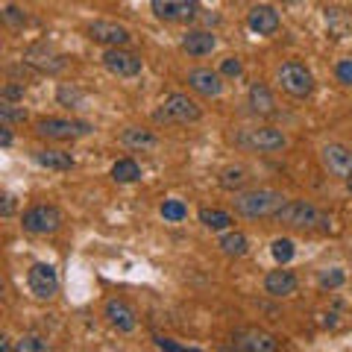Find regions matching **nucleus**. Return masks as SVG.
I'll return each mask as SVG.
<instances>
[{
    "label": "nucleus",
    "instance_id": "f257e3e1",
    "mask_svg": "<svg viewBox=\"0 0 352 352\" xmlns=\"http://www.w3.org/2000/svg\"><path fill=\"white\" fill-rule=\"evenodd\" d=\"M279 220V223H285V226H291V229H329V220L320 208H314L311 203H305V200H288L276 214H273Z\"/></svg>",
    "mask_w": 352,
    "mask_h": 352
},
{
    "label": "nucleus",
    "instance_id": "f03ea898",
    "mask_svg": "<svg viewBox=\"0 0 352 352\" xmlns=\"http://www.w3.org/2000/svg\"><path fill=\"white\" fill-rule=\"evenodd\" d=\"M288 203L279 191H267V188H256V191H244V194H235V212L244 214V217H270L276 214L279 208Z\"/></svg>",
    "mask_w": 352,
    "mask_h": 352
},
{
    "label": "nucleus",
    "instance_id": "7ed1b4c3",
    "mask_svg": "<svg viewBox=\"0 0 352 352\" xmlns=\"http://www.w3.org/2000/svg\"><path fill=\"white\" fill-rule=\"evenodd\" d=\"M200 118H203V109L194 100H188L185 94H168L162 109L153 115L156 124H194V120H200Z\"/></svg>",
    "mask_w": 352,
    "mask_h": 352
},
{
    "label": "nucleus",
    "instance_id": "20e7f679",
    "mask_svg": "<svg viewBox=\"0 0 352 352\" xmlns=\"http://www.w3.org/2000/svg\"><path fill=\"white\" fill-rule=\"evenodd\" d=\"M235 141L241 147L247 150H258V153H276V150H285V144H288V138L282 135L279 129L273 126H258V129H241Z\"/></svg>",
    "mask_w": 352,
    "mask_h": 352
},
{
    "label": "nucleus",
    "instance_id": "39448f33",
    "mask_svg": "<svg viewBox=\"0 0 352 352\" xmlns=\"http://www.w3.org/2000/svg\"><path fill=\"white\" fill-rule=\"evenodd\" d=\"M91 132V124L85 120H65V118H41L36 124V135L53 138V141H71Z\"/></svg>",
    "mask_w": 352,
    "mask_h": 352
},
{
    "label": "nucleus",
    "instance_id": "423d86ee",
    "mask_svg": "<svg viewBox=\"0 0 352 352\" xmlns=\"http://www.w3.org/2000/svg\"><path fill=\"white\" fill-rule=\"evenodd\" d=\"M27 285H30V291H32V296H36V300L47 302V300H53V296H56V291H59V273H56V267H53V264L38 261V264H32V267H30Z\"/></svg>",
    "mask_w": 352,
    "mask_h": 352
},
{
    "label": "nucleus",
    "instance_id": "0eeeda50",
    "mask_svg": "<svg viewBox=\"0 0 352 352\" xmlns=\"http://www.w3.org/2000/svg\"><path fill=\"white\" fill-rule=\"evenodd\" d=\"M279 82L291 97H308L314 91V76L300 62H285L279 68Z\"/></svg>",
    "mask_w": 352,
    "mask_h": 352
},
{
    "label": "nucleus",
    "instance_id": "6e6552de",
    "mask_svg": "<svg viewBox=\"0 0 352 352\" xmlns=\"http://www.w3.org/2000/svg\"><path fill=\"white\" fill-rule=\"evenodd\" d=\"M62 226V212L56 206H32L24 212V229L30 235H50Z\"/></svg>",
    "mask_w": 352,
    "mask_h": 352
},
{
    "label": "nucleus",
    "instance_id": "1a4fd4ad",
    "mask_svg": "<svg viewBox=\"0 0 352 352\" xmlns=\"http://www.w3.org/2000/svg\"><path fill=\"white\" fill-rule=\"evenodd\" d=\"M320 159H323V168L329 173L338 176V179H344L352 188V153L344 144H326Z\"/></svg>",
    "mask_w": 352,
    "mask_h": 352
},
{
    "label": "nucleus",
    "instance_id": "9d476101",
    "mask_svg": "<svg viewBox=\"0 0 352 352\" xmlns=\"http://www.w3.org/2000/svg\"><path fill=\"white\" fill-rule=\"evenodd\" d=\"M197 9H200V0H153V12H156V18L170 21V24L197 18Z\"/></svg>",
    "mask_w": 352,
    "mask_h": 352
},
{
    "label": "nucleus",
    "instance_id": "9b49d317",
    "mask_svg": "<svg viewBox=\"0 0 352 352\" xmlns=\"http://www.w3.org/2000/svg\"><path fill=\"white\" fill-rule=\"evenodd\" d=\"M232 346L244 352H276L279 340L270 332H261V329H238L232 335Z\"/></svg>",
    "mask_w": 352,
    "mask_h": 352
},
{
    "label": "nucleus",
    "instance_id": "f8f14e48",
    "mask_svg": "<svg viewBox=\"0 0 352 352\" xmlns=\"http://www.w3.org/2000/svg\"><path fill=\"white\" fill-rule=\"evenodd\" d=\"M24 65H30V68H36L41 74H59L65 68V56L53 47H47V44H32L24 53Z\"/></svg>",
    "mask_w": 352,
    "mask_h": 352
},
{
    "label": "nucleus",
    "instance_id": "ddd939ff",
    "mask_svg": "<svg viewBox=\"0 0 352 352\" xmlns=\"http://www.w3.org/2000/svg\"><path fill=\"white\" fill-rule=\"evenodd\" d=\"M103 65L109 74L115 76H135L141 74V56H135V53H129L124 47H109L103 53Z\"/></svg>",
    "mask_w": 352,
    "mask_h": 352
},
{
    "label": "nucleus",
    "instance_id": "4468645a",
    "mask_svg": "<svg viewBox=\"0 0 352 352\" xmlns=\"http://www.w3.org/2000/svg\"><path fill=\"white\" fill-rule=\"evenodd\" d=\"M88 38L97 44H106V47H124L129 41V30L115 24V21H94L88 27Z\"/></svg>",
    "mask_w": 352,
    "mask_h": 352
},
{
    "label": "nucleus",
    "instance_id": "2eb2a0df",
    "mask_svg": "<svg viewBox=\"0 0 352 352\" xmlns=\"http://www.w3.org/2000/svg\"><path fill=\"white\" fill-rule=\"evenodd\" d=\"M247 27L258 36H273L279 30V12L273 6H252L250 15H247Z\"/></svg>",
    "mask_w": 352,
    "mask_h": 352
},
{
    "label": "nucleus",
    "instance_id": "dca6fc26",
    "mask_svg": "<svg viewBox=\"0 0 352 352\" xmlns=\"http://www.w3.org/2000/svg\"><path fill=\"white\" fill-rule=\"evenodd\" d=\"M106 320L112 323L118 332H135V326H138V320H135V311L124 302V300H109L106 302Z\"/></svg>",
    "mask_w": 352,
    "mask_h": 352
},
{
    "label": "nucleus",
    "instance_id": "f3484780",
    "mask_svg": "<svg viewBox=\"0 0 352 352\" xmlns=\"http://www.w3.org/2000/svg\"><path fill=\"white\" fill-rule=\"evenodd\" d=\"M188 85L194 88L197 94H203V97H220V91H223L220 74H217V71H208V68L191 71V74H188Z\"/></svg>",
    "mask_w": 352,
    "mask_h": 352
},
{
    "label": "nucleus",
    "instance_id": "a211bd4d",
    "mask_svg": "<svg viewBox=\"0 0 352 352\" xmlns=\"http://www.w3.org/2000/svg\"><path fill=\"white\" fill-rule=\"evenodd\" d=\"M296 276L291 270H270L267 276H264V291L270 296H291L296 291Z\"/></svg>",
    "mask_w": 352,
    "mask_h": 352
},
{
    "label": "nucleus",
    "instance_id": "6ab92c4d",
    "mask_svg": "<svg viewBox=\"0 0 352 352\" xmlns=\"http://www.w3.org/2000/svg\"><path fill=\"white\" fill-rule=\"evenodd\" d=\"M214 47H217V38L206 30H191V32H185V38H182V50L191 53V56H208Z\"/></svg>",
    "mask_w": 352,
    "mask_h": 352
},
{
    "label": "nucleus",
    "instance_id": "aec40b11",
    "mask_svg": "<svg viewBox=\"0 0 352 352\" xmlns=\"http://www.w3.org/2000/svg\"><path fill=\"white\" fill-rule=\"evenodd\" d=\"M250 109L256 115H273V112H276V100H273V94H270L267 85L256 82L250 88Z\"/></svg>",
    "mask_w": 352,
    "mask_h": 352
},
{
    "label": "nucleus",
    "instance_id": "412c9836",
    "mask_svg": "<svg viewBox=\"0 0 352 352\" xmlns=\"http://www.w3.org/2000/svg\"><path fill=\"white\" fill-rule=\"evenodd\" d=\"M36 162L41 164V168L47 170H71L74 168V159L71 153H62V150H36Z\"/></svg>",
    "mask_w": 352,
    "mask_h": 352
},
{
    "label": "nucleus",
    "instance_id": "4be33fe9",
    "mask_svg": "<svg viewBox=\"0 0 352 352\" xmlns=\"http://www.w3.org/2000/svg\"><path fill=\"white\" fill-rule=\"evenodd\" d=\"M120 141H124V147L129 150H147V147H156V135L147 129H135V126H129L120 132Z\"/></svg>",
    "mask_w": 352,
    "mask_h": 352
},
{
    "label": "nucleus",
    "instance_id": "5701e85b",
    "mask_svg": "<svg viewBox=\"0 0 352 352\" xmlns=\"http://www.w3.org/2000/svg\"><path fill=\"white\" fill-rule=\"evenodd\" d=\"M326 24L338 38L352 36V12L346 9H326Z\"/></svg>",
    "mask_w": 352,
    "mask_h": 352
},
{
    "label": "nucleus",
    "instance_id": "b1692460",
    "mask_svg": "<svg viewBox=\"0 0 352 352\" xmlns=\"http://www.w3.org/2000/svg\"><path fill=\"white\" fill-rule=\"evenodd\" d=\"M200 223L206 229H214V232H220V229L232 226V214L223 212V208H203V212H200Z\"/></svg>",
    "mask_w": 352,
    "mask_h": 352
},
{
    "label": "nucleus",
    "instance_id": "393cba45",
    "mask_svg": "<svg viewBox=\"0 0 352 352\" xmlns=\"http://www.w3.org/2000/svg\"><path fill=\"white\" fill-rule=\"evenodd\" d=\"M217 247L226 252V256H235V258H241V256H247V250H250V241L241 235V232H226L223 238L217 241Z\"/></svg>",
    "mask_w": 352,
    "mask_h": 352
},
{
    "label": "nucleus",
    "instance_id": "a878e982",
    "mask_svg": "<svg viewBox=\"0 0 352 352\" xmlns=\"http://www.w3.org/2000/svg\"><path fill=\"white\" fill-rule=\"evenodd\" d=\"M112 179H115V182H135V179H141L138 162H132V159H118V162L112 164Z\"/></svg>",
    "mask_w": 352,
    "mask_h": 352
},
{
    "label": "nucleus",
    "instance_id": "bb28decb",
    "mask_svg": "<svg viewBox=\"0 0 352 352\" xmlns=\"http://www.w3.org/2000/svg\"><path fill=\"white\" fill-rule=\"evenodd\" d=\"M244 182H247V170L244 168H226L223 173H220V188H226V191H235Z\"/></svg>",
    "mask_w": 352,
    "mask_h": 352
},
{
    "label": "nucleus",
    "instance_id": "cd10ccee",
    "mask_svg": "<svg viewBox=\"0 0 352 352\" xmlns=\"http://www.w3.org/2000/svg\"><path fill=\"white\" fill-rule=\"evenodd\" d=\"M162 217L170 220V223H179V220L188 217V206H185L182 200H164L162 206Z\"/></svg>",
    "mask_w": 352,
    "mask_h": 352
},
{
    "label": "nucleus",
    "instance_id": "c85d7f7f",
    "mask_svg": "<svg viewBox=\"0 0 352 352\" xmlns=\"http://www.w3.org/2000/svg\"><path fill=\"white\" fill-rule=\"evenodd\" d=\"M270 252H273V258H276L279 264L291 261V258H294V241H288V238H276V241L270 244Z\"/></svg>",
    "mask_w": 352,
    "mask_h": 352
},
{
    "label": "nucleus",
    "instance_id": "c756f323",
    "mask_svg": "<svg viewBox=\"0 0 352 352\" xmlns=\"http://www.w3.org/2000/svg\"><path fill=\"white\" fill-rule=\"evenodd\" d=\"M15 349L18 352H44V349H50V344L44 338H38V335H27V338L18 340Z\"/></svg>",
    "mask_w": 352,
    "mask_h": 352
},
{
    "label": "nucleus",
    "instance_id": "7c9ffc66",
    "mask_svg": "<svg viewBox=\"0 0 352 352\" xmlns=\"http://www.w3.org/2000/svg\"><path fill=\"white\" fill-rule=\"evenodd\" d=\"M0 120H3V124H15V120H27V112H24V109H18L12 100H3V103H0Z\"/></svg>",
    "mask_w": 352,
    "mask_h": 352
},
{
    "label": "nucleus",
    "instance_id": "2f4dec72",
    "mask_svg": "<svg viewBox=\"0 0 352 352\" xmlns=\"http://www.w3.org/2000/svg\"><path fill=\"white\" fill-rule=\"evenodd\" d=\"M3 21H6L9 27H24V24H27V15L21 12L18 6H6V9H3Z\"/></svg>",
    "mask_w": 352,
    "mask_h": 352
},
{
    "label": "nucleus",
    "instance_id": "473e14b6",
    "mask_svg": "<svg viewBox=\"0 0 352 352\" xmlns=\"http://www.w3.org/2000/svg\"><path fill=\"white\" fill-rule=\"evenodd\" d=\"M344 285V270H326L320 273V288H338Z\"/></svg>",
    "mask_w": 352,
    "mask_h": 352
},
{
    "label": "nucleus",
    "instance_id": "72a5a7b5",
    "mask_svg": "<svg viewBox=\"0 0 352 352\" xmlns=\"http://www.w3.org/2000/svg\"><path fill=\"white\" fill-rule=\"evenodd\" d=\"M241 71H244V65H241V59H235V56L223 59V65H220V74L223 76H241Z\"/></svg>",
    "mask_w": 352,
    "mask_h": 352
},
{
    "label": "nucleus",
    "instance_id": "f704fd0d",
    "mask_svg": "<svg viewBox=\"0 0 352 352\" xmlns=\"http://www.w3.org/2000/svg\"><path fill=\"white\" fill-rule=\"evenodd\" d=\"M335 74H338V80L344 82V85H352V59H340Z\"/></svg>",
    "mask_w": 352,
    "mask_h": 352
},
{
    "label": "nucleus",
    "instance_id": "c9c22d12",
    "mask_svg": "<svg viewBox=\"0 0 352 352\" xmlns=\"http://www.w3.org/2000/svg\"><path fill=\"white\" fill-rule=\"evenodd\" d=\"M59 100H62L65 106H76V103L82 100V94L76 91V88H68V85H62V88H59Z\"/></svg>",
    "mask_w": 352,
    "mask_h": 352
},
{
    "label": "nucleus",
    "instance_id": "e433bc0d",
    "mask_svg": "<svg viewBox=\"0 0 352 352\" xmlns=\"http://www.w3.org/2000/svg\"><path fill=\"white\" fill-rule=\"evenodd\" d=\"M153 344H156L159 349H170V352H185V346H182V344H176V340H170V338H162V335H156V338H153Z\"/></svg>",
    "mask_w": 352,
    "mask_h": 352
},
{
    "label": "nucleus",
    "instance_id": "4c0bfd02",
    "mask_svg": "<svg viewBox=\"0 0 352 352\" xmlns=\"http://www.w3.org/2000/svg\"><path fill=\"white\" fill-rule=\"evenodd\" d=\"M15 97H24V85H6L3 88V100H15Z\"/></svg>",
    "mask_w": 352,
    "mask_h": 352
},
{
    "label": "nucleus",
    "instance_id": "58836bf2",
    "mask_svg": "<svg viewBox=\"0 0 352 352\" xmlns=\"http://www.w3.org/2000/svg\"><path fill=\"white\" fill-rule=\"evenodd\" d=\"M12 212H15V200H12V197H9V194H3V206H0V214L9 217Z\"/></svg>",
    "mask_w": 352,
    "mask_h": 352
},
{
    "label": "nucleus",
    "instance_id": "ea45409f",
    "mask_svg": "<svg viewBox=\"0 0 352 352\" xmlns=\"http://www.w3.org/2000/svg\"><path fill=\"white\" fill-rule=\"evenodd\" d=\"M0 144L3 147L12 144V129H9V124H3V129H0Z\"/></svg>",
    "mask_w": 352,
    "mask_h": 352
},
{
    "label": "nucleus",
    "instance_id": "a19ab883",
    "mask_svg": "<svg viewBox=\"0 0 352 352\" xmlns=\"http://www.w3.org/2000/svg\"><path fill=\"white\" fill-rule=\"evenodd\" d=\"M0 349H3V352H12L15 346H12V340H9V338H3V340H0Z\"/></svg>",
    "mask_w": 352,
    "mask_h": 352
},
{
    "label": "nucleus",
    "instance_id": "79ce46f5",
    "mask_svg": "<svg viewBox=\"0 0 352 352\" xmlns=\"http://www.w3.org/2000/svg\"><path fill=\"white\" fill-rule=\"evenodd\" d=\"M288 3H296V0H288Z\"/></svg>",
    "mask_w": 352,
    "mask_h": 352
}]
</instances>
